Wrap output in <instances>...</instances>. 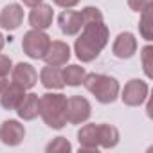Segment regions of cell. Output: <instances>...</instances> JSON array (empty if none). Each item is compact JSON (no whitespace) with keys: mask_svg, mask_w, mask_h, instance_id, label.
Returning <instances> with one entry per match:
<instances>
[{"mask_svg":"<svg viewBox=\"0 0 153 153\" xmlns=\"http://www.w3.org/2000/svg\"><path fill=\"white\" fill-rule=\"evenodd\" d=\"M108 38H110V33L103 20L83 24L81 34L74 43V52L78 56V59H81L83 63L94 61L101 54V51L106 47Z\"/></svg>","mask_w":153,"mask_h":153,"instance_id":"cell-1","label":"cell"},{"mask_svg":"<svg viewBox=\"0 0 153 153\" xmlns=\"http://www.w3.org/2000/svg\"><path fill=\"white\" fill-rule=\"evenodd\" d=\"M67 97L63 94H43L40 97V115L43 123L52 130H61L67 124Z\"/></svg>","mask_w":153,"mask_h":153,"instance_id":"cell-2","label":"cell"},{"mask_svg":"<svg viewBox=\"0 0 153 153\" xmlns=\"http://www.w3.org/2000/svg\"><path fill=\"white\" fill-rule=\"evenodd\" d=\"M83 85L103 105L114 103L119 96V90H121L119 81L114 76H106V74H87L83 79Z\"/></svg>","mask_w":153,"mask_h":153,"instance_id":"cell-3","label":"cell"},{"mask_svg":"<svg viewBox=\"0 0 153 153\" xmlns=\"http://www.w3.org/2000/svg\"><path fill=\"white\" fill-rule=\"evenodd\" d=\"M49 43H51V38L49 34H45L43 31L40 29H31L24 34V40H22V49L24 52L33 58V59H43L47 49H49Z\"/></svg>","mask_w":153,"mask_h":153,"instance_id":"cell-4","label":"cell"},{"mask_svg":"<svg viewBox=\"0 0 153 153\" xmlns=\"http://www.w3.org/2000/svg\"><path fill=\"white\" fill-rule=\"evenodd\" d=\"M90 114H92V106H90L88 99H85L81 96H72L67 99V108H65L67 123L81 124V123L88 121Z\"/></svg>","mask_w":153,"mask_h":153,"instance_id":"cell-5","label":"cell"},{"mask_svg":"<svg viewBox=\"0 0 153 153\" xmlns=\"http://www.w3.org/2000/svg\"><path fill=\"white\" fill-rule=\"evenodd\" d=\"M148 92H149V88H148L146 81H142V79H130L124 85L121 99L128 106H139V105H142L148 99Z\"/></svg>","mask_w":153,"mask_h":153,"instance_id":"cell-6","label":"cell"},{"mask_svg":"<svg viewBox=\"0 0 153 153\" xmlns=\"http://www.w3.org/2000/svg\"><path fill=\"white\" fill-rule=\"evenodd\" d=\"M25 137V128L15 119H7L0 124V140L6 146H18Z\"/></svg>","mask_w":153,"mask_h":153,"instance_id":"cell-7","label":"cell"},{"mask_svg":"<svg viewBox=\"0 0 153 153\" xmlns=\"http://www.w3.org/2000/svg\"><path fill=\"white\" fill-rule=\"evenodd\" d=\"M112 52L119 59H130L137 52V38L131 33L117 34V38L114 40V45H112Z\"/></svg>","mask_w":153,"mask_h":153,"instance_id":"cell-8","label":"cell"},{"mask_svg":"<svg viewBox=\"0 0 153 153\" xmlns=\"http://www.w3.org/2000/svg\"><path fill=\"white\" fill-rule=\"evenodd\" d=\"M24 97H25V88L22 85L11 81L4 87L2 92H0V105L6 110H16Z\"/></svg>","mask_w":153,"mask_h":153,"instance_id":"cell-9","label":"cell"},{"mask_svg":"<svg viewBox=\"0 0 153 153\" xmlns=\"http://www.w3.org/2000/svg\"><path fill=\"white\" fill-rule=\"evenodd\" d=\"M24 22V9L20 4H9L0 11V27L6 31H16Z\"/></svg>","mask_w":153,"mask_h":153,"instance_id":"cell-10","label":"cell"},{"mask_svg":"<svg viewBox=\"0 0 153 153\" xmlns=\"http://www.w3.org/2000/svg\"><path fill=\"white\" fill-rule=\"evenodd\" d=\"M58 25H59V29H61V33L65 36H76V34L81 31V27H83L81 13L72 11V9L63 11L58 16Z\"/></svg>","mask_w":153,"mask_h":153,"instance_id":"cell-11","label":"cell"},{"mask_svg":"<svg viewBox=\"0 0 153 153\" xmlns=\"http://www.w3.org/2000/svg\"><path fill=\"white\" fill-rule=\"evenodd\" d=\"M43 59L47 61V65H54V67L65 65L70 59V47L65 42L54 40V42L49 43V49H47Z\"/></svg>","mask_w":153,"mask_h":153,"instance_id":"cell-12","label":"cell"},{"mask_svg":"<svg viewBox=\"0 0 153 153\" xmlns=\"http://www.w3.org/2000/svg\"><path fill=\"white\" fill-rule=\"evenodd\" d=\"M11 74H13V81L22 85L25 90L33 88L38 83V74L31 63H18L16 67L11 68Z\"/></svg>","mask_w":153,"mask_h":153,"instance_id":"cell-13","label":"cell"},{"mask_svg":"<svg viewBox=\"0 0 153 153\" xmlns=\"http://www.w3.org/2000/svg\"><path fill=\"white\" fill-rule=\"evenodd\" d=\"M52 18H54V11L51 6L40 4L36 7H33L31 15H29V24L33 25V29H40L45 31L52 25Z\"/></svg>","mask_w":153,"mask_h":153,"instance_id":"cell-14","label":"cell"},{"mask_svg":"<svg viewBox=\"0 0 153 153\" xmlns=\"http://www.w3.org/2000/svg\"><path fill=\"white\" fill-rule=\"evenodd\" d=\"M40 81L45 88L49 90H61L65 87V81H63V70L59 67H54V65H47L42 68L40 72Z\"/></svg>","mask_w":153,"mask_h":153,"instance_id":"cell-15","label":"cell"},{"mask_svg":"<svg viewBox=\"0 0 153 153\" xmlns=\"http://www.w3.org/2000/svg\"><path fill=\"white\" fill-rule=\"evenodd\" d=\"M79 151H97L99 139H97V124H85L78 131Z\"/></svg>","mask_w":153,"mask_h":153,"instance_id":"cell-16","label":"cell"},{"mask_svg":"<svg viewBox=\"0 0 153 153\" xmlns=\"http://www.w3.org/2000/svg\"><path fill=\"white\" fill-rule=\"evenodd\" d=\"M18 117L24 121H33L40 115V97L38 94H25V97L22 99V103L16 108Z\"/></svg>","mask_w":153,"mask_h":153,"instance_id":"cell-17","label":"cell"},{"mask_svg":"<svg viewBox=\"0 0 153 153\" xmlns=\"http://www.w3.org/2000/svg\"><path fill=\"white\" fill-rule=\"evenodd\" d=\"M97 139H99V146L105 149L115 148L119 144V130L112 124H97Z\"/></svg>","mask_w":153,"mask_h":153,"instance_id":"cell-18","label":"cell"},{"mask_svg":"<svg viewBox=\"0 0 153 153\" xmlns=\"http://www.w3.org/2000/svg\"><path fill=\"white\" fill-rule=\"evenodd\" d=\"M85 76H87V72L79 65H68V67L63 68V81L68 87H79V85H83Z\"/></svg>","mask_w":153,"mask_h":153,"instance_id":"cell-19","label":"cell"},{"mask_svg":"<svg viewBox=\"0 0 153 153\" xmlns=\"http://www.w3.org/2000/svg\"><path fill=\"white\" fill-rule=\"evenodd\" d=\"M151 9H153V6L148 7V9H144V11H142V16H140V22H139V31H140L142 38L148 40V42L153 40V31H151Z\"/></svg>","mask_w":153,"mask_h":153,"instance_id":"cell-20","label":"cell"},{"mask_svg":"<svg viewBox=\"0 0 153 153\" xmlns=\"http://www.w3.org/2000/svg\"><path fill=\"white\" fill-rule=\"evenodd\" d=\"M45 151L47 153H68V151H72V146L65 137H56L52 142L47 144Z\"/></svg>","mask_w":153,"mask_h":153,"instance_id":"cell-21","label":"cell"},{"mask_svg":"<svg viewBox=\"0 0 153 153\" xmlns=\"http://www.w3.org/2000/svg\"><path fill=\"white\" fill-rule=\"evenodd\" d=\"M151 56H153V47L151 45H146L142 49V67H144V72L148 78H151L153 76V70H151Z\"/></svg>","mask_w":153,"mask_h":153,"instance_id":"cell-22","label":"cell"},{"mask_svg":"<svg viewBox=\"0 0 153 153\" xmlns=\"http://www.w3.org/2000/svg\"><path fill=\"white\" fill-rule=\"evenodd\" d=\"M81 18H83V24H87V22H97V20H103V13L97 7L88 6V7H85L81 11Z\"/></svg>","mask_w":153,"mask_h":153,"instance_id":"cell-23","label":"cell"},{"mask_svg":"<svg viewBox=\"0 0 153 153\" xmlns=\"http://www.w3.org/2000/svg\"><path fill=\"white\" fill-rule=\"evenodd\" d=\"M128 6H130L131 11L142 13L144 9H148V7L153 6V0H128Z\"/></svg>","mask_w":153,"mask_h":153,"instance_id":"cell-24","label":"cell"},{"mask_svg":"<svg viewBox=\"0 0 153 153\" xmlns=\"http://www.w3.org/2000/svg\"><path fill=\"white\" fill-rule=\"evenodd\" d=\"M13 68V63H11V58H7L6 54H0V76L6 78V76L11 72Z\"/></svg>","mask_w":153,"mask_h":153,"instance_id":"cell-25","label":"cell"},{"mask_svg":"<svg viewBox=\"0 0 153 153\" xmlns=\"http://www.w3.org/2000/svg\"><path fill=\"white\" fill-rule=\"evenodd\" d=\"M52 2L63 9H72L74 6H78L79 4V0H52Z\"/></svg>","mask_w":153,"mask_h":153,"instance_id":"cell-26","label":"cell"},{"mask_svg":"<svg viewBox=\"0 0 153 153\" xmlns=\"http://www.w3.org/2000/svg\"><path fill=\"white\" fill-rule=\"evenodd\" d=\"M22 2L27 6V7H36V6H40L43 0H22Z\"/></svg>","mask_w":153,"mask_h":153,"instance_id":"cell-27","label":"cell"},{"mask_svg":"<svg viewBox=\"0 0 153 153\" xmlns=\"http://www.w3.org/2000/svg\"><path fill=\"white\" fill-rule=\"evenodd\" d=\"M7 83H9V81H7L6 78H2V76H0V92H2V90H4V87H6Z\"/></svg>","mask_w":153,"mask_h":153,"instance_id":"cell-28","label":"cell"},{"mask_svg":"<svg viewBox=\"0 0 153 153\" xmlns=\"http://www.w3.org/2000/svg\"><path fill=\"white\" fill-rule=\"evenodd\" d=\"M4 43H6V40H4V36H2V34H0V51L4 49Z\"/></svg>","mask_w":153,"mask_h":153,"instance_id":"cell-29","label":"cell"}]
</instances>
